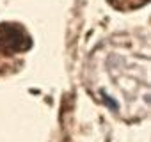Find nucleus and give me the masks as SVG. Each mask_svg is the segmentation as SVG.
Instances as JSON below:
<instances>
[{
	"instance_id": "1",
	"label": "nucleus",
	"mask_w": 151,
	"mask_h": 142,
	"mask_svg": "<svg viewBox=\"0 0 151 142\" xmlns=\"http://www.w3.org/2000/svg\"><path fill=\"white\" fill-rule=\"evenodd\" d=\"M32 44L30 36L22 25L16 23H2L0 25V53H16L25 52Z\"/></svg>"
},
{
	"instance_id": "2",
	"label": "nucleus",
	"mask_w": 151,
	"mask_h": 142,
	"mask_svg": "<svg viewBox=\"0 0 151 142\" xmlns=\"http://www.w3.org/2000/svg\"><path fill=\"white\" fill-rule=\"evenodd\" d=\"M112 2H116V4H117V2H119V4H124V2H130V4L135 2V4H137V2H140V4H142L144 0H112Z\"/></svg>"
}]
</instances>
